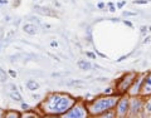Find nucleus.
<instances>
[{
	"label": "nucleus",
	"mask_w": 151,
	"mask_h": 118,
	"mask_svg": "<svg viewBox=\"0 0 151 118\" xmlns=\"http://www.w3.org/2000/svg\"><path fill=\"white\" fill-rule=\"evenodd\" d=\"M8 88L10 89V91H17V86H15V84H13V83H9Z\"/></svg>",
	"instance_id": "nucleus-28"
},
{
	"label": "nucleus",
	"mask_w": 151,
	"mask_h": 118,
	"mask_svg": "<svg viewBox=\"0 0 151 118\" xmlns=\"http://www.w3.org/2000/svg\"><path fill=\"white\" fill-rule=\"evenodd\" d=\"M140 30H141V35H146V34H147V33H149V26H146V25H142V26H141L140 28Z\"/></svg>",
	"instance_id": "nucleus-19"
},
{
	"label": "nucleus",
	"mask_w": 151,
	"mask_h": 118,
	"mask_svg": "<svg viewBox=\"0 0 151 118\" xmlns=\"http://www.w3.org/2000/svg\"><path fill=\"white\" fill-rule=\"evenodd\" d=\"M149 0H135L134 4H139V5H144V4H147Z\"/></svg>",
	"instance_id": "nucleus-24"
},
{
	"label": "nucleus",
	"mask_w": 151,
	"mask_h": 118,
	"mask_svg": "<svg viewBox=\"0 0 151 118\" xmlns=\"http://www.w3.org/2000/svg\"><path fill=\"white\" fill-rule=\"evenodd\" d=\"M27 88L29 89V91H37V89L39 88V84H38L35 81H29L27 83Z\"/></svg>",
	"instance_id": "nucleus-16"
},
{
	"label": "nucleus",
	"mask_w": 151,
	"mask_h": 118,
	"mask_svg": "<svg viewBox=\"0 0 151 118\" xmlns=\"http://www.w3.org/2000/svg\"><path fill=\"white\" fill-rule=\"evenodd\" d=\"M129 109H130V96L129 94H121L115 107L116 118L129 117Z\"/></svg>",
	"instance_id": "nucleus-6"
},
{
	"label": "nucleus",
	"mask_w": 151,
	"mask_h": 118,
	"mask_svg": "<svg viewBox=\"0 0 151 118\" xmlns=\"http://www.w3.org/2000/svg\"><path fill=\"white\" fill-rule=\"evenodd\" d=\"M82 84H84V82L82 81H70L68 86H82Z\"/></svg>",
	"instance_id": "nucleus-21"
},
{
	"label": "nucleus",
	"mask_w": 151,
	"mask_h": 118,
	"mask_svg": "<svg viewBox=\"0 0 151 118\" xmlns=\"http://www.w3.org/2000/svg\"><path fill=\"white\" fill-rule=\"evenodd\" d=\"M150 41H151V36L149 35V36H146L144 39V44H147V43H150Z\"/></svg>",
	"instance_id": "nucleus-33"
},
{
	"label": "nucleus",
	"mask_w": 151,
	"mask_h": 118,
	"mask_svg": "<svg viewBox=\"0 0 151 118\" xmlns=\"http://www.w3.org/2000/svg\"><path fill=\"white\" fill-rule=\"evenodd\" d=\"M34 10L40 14V15H45V16H57V13L50 8H45V6H34Z\"/></svg>",
	"instance_id": "nucleus-9"
},
{
	"label": "nucleus",
	"mask_w": 151,
	"mask_h": 118,
	"mask_svg": "<svg viewBox=\"0 0 151 118\" xmlns=\"http://www.w3.org/2000/svg\"><path fill=\"white\" fill-rule=\"evenodd\" d=\"M6 78H8V75H6V73H5V70L0 68V81H1V82H5Z\"/></svg>",
	"instance_id": "nucleus-18"
},
{
	"label": "nucleus",
	"mask_w": 151,
	"mask_h": 118,
	"mask_svg": "<svg viewBox=\"0 0 151 118\" xmlns=\"http://www.w3.org/2000/svg\"><path fill=\"white\" fill-rule=\"evenodd\" d=\"M50 46H52V48H57V46H58V43H57L55 40H52L50 41Z\"/></svg>",
	"instance_id": "nucleus-31"
},
{
	"label": "nucleus",
	"mask_w": 151,
	"mask_h": 118,
	"mask_svg": "<svg viewBox=\"0 0 151 118\" xmlns=\"http://www.w3.org/2000/svg\"><path fill=\"white\" fill-rule=\"evenodd\" d=\"M106 6H107V4H105L103 1L97 3V8H98V9H106Z\"/></svg>",
	"instance_id": "nucleus-26"
},
{
	"label": "nucleus",
	"mask_w": 151,
	"mask_h": 118,
	"mask_svg": "<svg viewBox=\"0 0 151 118\" xmlns=\"http://www.w3.org/2000/svg\"><path fill=\"white\" fill-rule=\"evenodd\" d=\"M4 114H5V112H4V111L1 109V108H0V118L4 117Z\"/></svg>",
	"instance_id": "nucleus-35"
},
{
	"label": "nucleus",
	"mask_w": 151,
	"mask_h": 118,
	"mask_svg": "<svg viewBox=\"0 0 151 118\" xmlns=\"http://www.w3.org/2000/svg\"><path fill=\"white\" fill-rule=\"evenodd\" d=\"M121 94L119 93H113V94H103V96L93 98L92 101L86 102L87 109L89 112V116L97 117L101 113L106 112L108 109H115V107L117 104Z\"/></svg>",
	"instance_id": "nucleus-2"
},
{
	"label": "nucleus",
	"mask_w": 151,
	"mask_h": 118,
	"mask_svg": "<svg viewBox=\"0 0 151 118\" xmlns=\"http://www.w3.org/2000/svg\"><path fill=\"white\" fill-rule=\"evenodd\" d=\"M125 5H126V1H124V0H121V1L117 3V8H119V9H122Z\"/></svg>",
	"instance_id": "nucleus-27"
},
{
	"label": "nucleus",
	"mask_w": 151,
	"mask_h": 118,
	"mask_svg": "<svg viewBox=\"0 0 151 118\" xmlns=\"http://www.w3.org/2000/svg\"><path fill=\"white\" fill-rule=\"evenodd\" d=\"M23 30H24L27 34H30V35H34L38 33V28L35 24H30V23H27V24L23 25Z\"/></svg>",
	"instance_id": "nucleus-10"
},
{
	"label": "nucleus",
	"mask_w": 151,
	"mask_h": 118,
	"mask_svg": "<svg viewBox=\"0 0 151 118\" xmlns=\"http://www.w3.org/2000/svg\"><path fill=\"white\" fill-rule=\"evenodd\" d=\"M39 116L37 114V112H33V111H25V113H23L20 118H38Z\"/></svg>",
	"instance_id": "nucleus-15"
},
{
	"label": "nucleus",
	"mask_w": 151,
	"mask_h": 118,
	"mask_svg": "<svg viewBox=\"0 0 151 118\" xmlns=\"http://www.w3.org/2000/svg\"><path fill=\"white\" fill-rule=\"evenodd\" d=\"M146 98L142 96L130 97V109H129V117L135 118L140 117V114H144V106H145Z\"/></svg>",
	"instance_id": "nucleus-5"
},
{
	"label": "nucleus",
	"mask_w": 151,
	"mask_h": 118,
	"mask_svg": "<svg viewBox=\"0 0 151 118\" xmlns=\"http://www.w3.org/2000/svg\"><path fill=\"white\" fill-rule=\"evenodd\" d=\"M62 117H64V118H87V117H89V112L87 109L86 102L77 101Z\"/></svg>",
	"instance_id": "nucleus-4"
},
{
	"label": "nucleus",
	"mask_w": 151,
	"mask_h": 118,
	"mask_svg": "<svg viewBox=\"0 0 151 118\" xmlns=\"http://www.w3.org/2000/svg\"><path fill=\"white\" fill-rule=\"evenodd\" d=\"M9 96H10V98L13 101H17V102H22V94L17 91H10V93H9Z\"/></svg>",
	"instance_id": "nucleus-13"
},
{
	"label": "nucleus",
	"mask_w": 151,
	"mask_h": 118,
	"mask_svg": "<svg viewBox=\"0 0 151 118\" xmlns=\"http://www.w3.org/2000/svg\"><path fill=\"white\" fill-rule=\"evenodd\" d=\"M140 96H142L146 99L151 98V70L147 73H145L144 75V81H142V87H141V93Z\"/></svg>",
	"instance_id": "nucleus-8"
},
{
	"label": "nucleus",
	"mask_w": 151,
	"mask_h": 118,
	"mask_svg": "<svg viewBox=\"0 0 151 118\" xmlns=\"http://www.w3.org/2000/svg\"><path fill=\"white\" fill-rule=\"evenodd\" d=\"M107 8H108V10H110L111 13L116 11V8H115V5H113V3H107Z\"/></svg>",
	"instance_id": "nucleus-22"
},
{
	"label": "nucleus",
	"mask_w": 151,
	"mask_h": 118,
	"mask_svg": "<svg viewBox=\"0 0 151 118\" xmlns=\"http://www.w3.org/2000/svg\"><path fill=\"white\" fill-rule=\"evenodd\" d=\"M8 73H9V74H10V77H13V78H15V77H17V72H14V70H12V69H10V70H9V72H8Z\"/></svg>",
	"instance_id": "nucleus-32"
},
{
	"label": "nucleus",
	"mask_w": 151,
	"mask_h": 118,
	"mask_svg": "<svg viewBox=\"0 0 151 118\" xmlns=\"http://www.w3.org/2000/svg\"><path fill=\"white\" fill-rule=\"evenodd\" d=\"M86 55L88 56V58H91V59H96V56H97V54L92 53V51H87V53H86Z\"/></svg>",
	"instance_id": "nucleus-25"
},
{
	"label": "nucleus",
	"mask_w": 151,
	"mask_h": 118,
	"mask_svg": "<svg viewBox=\"0 0 151 118\" xmlns=\"http://www.w3.org/2000/svg\"><path fill=\"white\" fill-rule=\"evenodd\" d=\"M97 117L98 118H116V112H115V109H108L106 112L101 113V114Z\"/></svg>",
	"instance_id": "nucleus-12"
},
{
	"label": "nucleus",
	"mask_w": 151,
	"mask_h": 118,
	"mask_svg": "<svg viewBox=\"0 0 151 118\" xmlns=\"http://www.w3.org/2000/svg\"><path fill=\"white\" fill-rule=\"evenodd\" d=\"M4 117L5 118H20L22 114L17 111H6L5 114H4Z\"/></svg>",
	"instance_id": "nucleus-14"
},
{
	"label": "nucleus",
	"mask_w": 151,
	"mask_h": 118,
	"mask_svg": "<svg viewBox=\"0 0 151 118\" xmlns=\"http://www.w3.org/2000/svg\"><path fill=\"white\" fill-rule=\"evenodd\" d=\"M113 91H115V88H106L103 91V94H113Z\"/></svg>",
	"instance_id": "nucleus-23"
},
{
	"label": "nucleus",
	"mask_w": 151,
	"mask_h": 118,
	"mask_svg": "<svg viewBox=\"0 0 151 118\" xmlns=\"http://www.w3.org/2000/svg\"><path fill=\"white\" fill-rule=\"evenodd\" d=\"M129 56H130V54H126V55H124V56H121V58L119 59V62H122V60H124V59H126V58H129Z\"/></svg>",
	"instance_id": "nucleus-34"
},
{
	"label": "nucleus",
	"mask_w": 151,
	"mask_h": 118,
	"mask_svg": "<svg viewBox=\"0 0 151 118\" xmlns=\"http://www.w3.org/2000/svg\"><path fill=\"white\" fill-rule=\"evenodd\" d=\"M33 99H38V98H39V96H38V94H33Z\"/></svg>",
	"instance_id": "nucleus-37"
},
{
	"label": "nucleus",
	"mask_w": 151,
	"mask_h": 118,
	"mask_svg": "<svg viewBox=\"0 0 151 118\" xmlns=\"http://www.w3.org/2000/svg\"><path fill=\"white\" fill-rule=\"evenodd\" d=\"M136 75H137V73H135V72H129V73L122 74L119 81L116 82V86H115L116 93H119V94H126L127 91L130 89V87L132 86V83H134Z\"/></svg>",
	"instance_id": "nucleus-3"
},
{
	"label": "nucleus",
	"mask_w": 151,
	"mask_h": 118,
	"mask_svg": "<svg viewBox=\"0 0 151 118\" xmlns=\"http://www.w3.org/2000/svg\"><path fill=\"white\" fill-rule=\"evenodd\" d=\"M144 112L147 113V114H151V102L146 99L145 101V106H144Z\"/></svg>",
	"instance_id": "nucleus-17"
},
{
	"label": "nucleus",
	"mask_w": 151,
	"mask_h": 118,
	"mask_svg": "<svg viewBox=\"0 0 151 118\" xmlns=\"http://www.w3.org/2000/svg\"><path fill=\"white\" fill-rule=\"evenodd\" d=\"M122 15H124L125 18H129V16H136L137 14L134 13V11H124L122 13Z\"/></svg>",
	"instance_id": "nucleus-20"
},
{
	"label": "nucleus",
	"mask_w": 151,
	"mask_h": 118,
	"mask_svg": "<svg viewBox=\"0 0 151 118\" xmlns=\"http://www.w3.org/2000/svg\"><path fill=\"white\" fill-rule=\"evenodd\" d=\"M149 31H150V33H151V25H150V26H149Z\"/></svg>",
	"instance_id": "nucleus-38"
},
{
	"label": "nucleus",
	"mask_w": 151,
	"mask_h": 118,
	"mask_svg": "<svg viewBox=\"0 0 151 118\" xmlns=\"http://www.w3.org/2000/svg\"><path fill=\"white\" fill-rule=\"evenodd\" d=\"M124 24H125V25H127L129 28H134V25H132V23H131V21H129V20H124Z\"/></svg>",
	"instance_id": "nucleus-30"
},
{
	"label": "nucleus",
	"mask_w": 151,
	"mask_h": 118,
	"mask_svg": "<svg viewBox=\"0 0 151 118\" xmlns=\"http://www.w3.org/2000/svg\"><path fill=\"white\" fill-rule=\"evenodd\" d=\"M96 53L100 55V56H102V58H106V55H105V54H102V53H100V51H96Z\"/></svg>",
	"instance_id": "nucleus-36"
},
{
	"label": "nucleus",
	"mask_w": 151,
	"mask_h": 118,
	"mask_svg": "<svg viewBox=\"0 0 151 118\" xmlns=\"http://www.w3.org/2000/svg\"><path fill=\"white\" fill-rule=\"evenodd\" d=\"M78 68L82 70H89V69H92V64H91V62H88V60L82 59L78 62Z\"/></svg>",
	"instance_id": "nucleus-11"
},
{
	"label": "nucleus",
	"mask_w": 151,
	"mask_h": 118,
	"mask_svg": "<svg viewBox=\"0 0 151 118\" xmlns=\"http://www.w3.org/2000/svg\"><path fill=\"white\" fill-rule=\"evenodd\" d=\"M144 75L142 73H137L136 75L134 83H132V86L130 87V89L127 91L126 94H129L130 97H136V96H140L141 93V87H142V81H144Z\"/></svg>",
	"instance_id": "nucleus-7"
},
{
	"label": "nucleus",
	"mask_w": 151,
	"mask_h": 118,
	"mask_svg": "<svg viewBox=\"0 0 151 118\" xmlns=\"http://www.w3.org/2000/svg\"><path fill=\"white\" fill-rule=\"evenodd\" d=\"M22 108H23L24 111H28V109H29V106H28V103L23 102V103H22Z\"/></svg>",
	"instance_id": "nucleus-29"
},
{
	"label": "nucleus",
	"mask_w": 151,
	"mask_h": 118,
	"mask_svg": "<svg viewBox=\"0 0 151 118\" xmlns=\"http://www.w3.org/2000/svg\"><path fill=\"white\" fill-rule=\"evenodd\" d=\"M76 102L77 98L68 93H50L39 104V109L47 116H63Z\"/></svg>",
	"instance_id": "nucleus-1"
}]
</instances>
